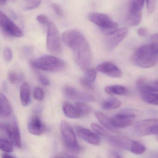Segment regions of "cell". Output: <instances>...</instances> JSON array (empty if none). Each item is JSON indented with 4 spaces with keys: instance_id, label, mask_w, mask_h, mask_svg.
Instances as JSON below:
<instances>
[{
    "instance_id": "d6986e66",
    "label": "cell",
    "mask_w": 158,
    "mask_h": 158,
    "mask_svg": "<svg viewBox=\"0 0 158 158\" xmlns=\"http://www.w3.org/2000/svg\"><path fill=\"white\" fill-rule=\"evenodd\" d=\"M0 98L1 116L2 117H9L12 112L11 104L8 99L2 93H1Z\"/></svg>"
},
{
    "instance_id": "b9f144b4",
    "label": "cell",
    "mask_w": 158,
    "mask_h": 158,
    "mask_svg": "<svg viewBox=\"0 0 158 158\" xmlns=\"http://www.w3.org/2000/svg\"><path fill=\"white\" fill-rule=\"evenodd\" d=\"M109 155V158H121L120 155L114 151L110 152Z\"/></svg>"
},
{
    "instance_id": "7bdbcfd3",
    "label": "cell",
    "mask_w": 158,
    "mask_h": 158,
    "mask_svg": "<svg viewBox=\"0 0 158 158\" xmlns=\"http://www.w3.org/2000/svg\"><path fill=\"white\" fill-rule=\"evenodd\" d=\"M2 158H15L13 156L10 155V154H6V153H3L2 156Z\"/></svg>"
},
{
    "instance_id": "3957f363",
    "label": "cell",
    "mask_w": 158,
    "mask_h": 158,
    "mask_svg": "<svg viewBox=\"0 0 158 158\" xmlns=\"http://www.w3.org/2000/svg\"><path fill=\"white\" fill-rule=\"evenodd\" d=\"M30 64L38 70L48 72H59L65 67V63L63 60L55 56L48 55L32 60Z\"/></svg>"
},
{
    "instance_id": "8992f818",
    "label": "cell",
    "mask_w": 158,
    "mask_h": 158,
    "mask_svg": "<svg viewBox=\"0 0 158 158\" xmlns=\"http://www.w3.org/2000/svg\"><path fill=\"white\" fill-rule=\"evenodd\" d=\"M1 131L10 140L15 146L18 148H22V138L18 122L15 117L14 118L13 124L3 123L1 125Z\"/></svg>"
},
{
    "instance_id": "d4e9b609",
    "label": "cell",
    "mask_w": 158,
    "mask_h": 158,
    "mask_svg": "<svg viewBox=\"0 0 158 158\" xmlns=\"http://www.w3.org/2000/svg\"><path fill=\"white\" fill-rule=\"evenodd\" d=\"M129 150L134 154L140 155L144 153L146 151V148L139 142L135 140H132Z\"/></svg>"
},
{
    "instance_id": "5b68a950",
    "label": "cell",
    "mask_w": 158,
    "mask_h": 158,
    "mask_svg": "<svg viewBox=\"0 0 158 158\" xmlns=\"http://www.w3.org/2000/svg\"><path fill=\"white\" fill-rule=\"evenodd\" d=\"M47 48L53 54H58L61 51V42L59 31L55 24L49 22L48 24Z\"/></svg>"
},
{
    "instance_id": "52a82bcc",
    "label": "cell",
    "mask_w": 158,
    "mask_h": 158,
    "mask_svg": "<svg viewBox=\"0 0 158 158\" xmlns=\"http://www.w3.org/2000/svg\"><path fill=\"white\" fill-rule=\"evenodd\" d=\"M134 131L139 136L158 135V119H150L139 121L135 125Z\"/></svg>"
},
{
    "instance_id": "9c48e42d",
    "label": "cell",
    "mask_w": 158,
    "mask_h": 158,
    "mask_svg": "<svg viewBox=\"0 0 158 158\" xmlns=\"http://www.w3.org/2000/svg\"><path fill=\"white\" fill-rule=\"evenodd\" d=\"M0 26L2 30L8 35L21 37L23 35V31L2 12H0Z\"/></svg>"
},
{
    "instance_id": "7a4b0ae2",
    "label": "cell",
    "mask_w": 158,
    "mask_h": 158,
    "mask_svg": "<svg viewBox=\"0 0 158 158\" xmlns=\"http://www.w3.org/2000/svg\"><path fill=\"white\" fill-rule=\"evenodd\" d=\"M132 61L135 65L140 68H149L157 64L158 58L149 44L136 48L132 54Z\"/></svg>"
},
{
    "instance_id": "30bf717a",
    "label": "cell",
    "mask_w": 158,
    "mask_h": 158,
    "mask_svg": "<svg viewBox=\"0 0 158 158\" xmlns=\"http://www.w3.org/2000/svg\"><path fill=\"white\" fill-rule=\"evenodd\" d=\"M63 92L68 98L80 102H91L95 101V98L91 94L77 90L71 86H65L63 89Z\"/></svg>"
},
{
    "instance_id": "603a6c76",
    "label": "cell",
    "mask_w": 158,
    "mask_h": 158,
    "mask_svg": "<svg viewBox=\"0 0 158 158\" xmlns=\"http://www.w3.org/2000/svg\"><path fill=\"white\" fill-rule=\"evenodd\" d=\"M105 91L107 94L110 95H126L127 94V89L123 86L114 85L108 86L105 88Z\"/></svg>"
},
{
    "instance_id": "277c9868",
    "label": "cell",
    "mask_w": 158,
    "mask_h": 158,
    "mask_svg": "<svg viewBox=\"0 0 158 158\" xmlns=\"http://www.w3.org/2000/svg\"><path fill=\"white\" fill-rule=\"evenodd\" d=\"M60 130L66 148L73 153L80 152L81 146L77 142L75 134L70 123L65 120L62 121Z\"/></svg>"
},
{
    "instance_id": "ac0fdd59",
    "label": "cell",
    "mask_w": 158,
    "mask_h": 158,
    "mask_svg": "<svg viewBox=\"0 0 158 158\" xmlns=\"http://www.w3.org/2000/svg\"><path fill=\"white\" fill-rule=\"evenodd\" d=\"M95 114V116L100 123L105 128H107L109 131H111L115 134L119 133L118 130L112 124L111 119H110L107 115L99 111L96 112Z\"/></svg>"
},
{
    "instance_id": "6da1fadb",
    "label": "cell",
    "mask_w": 158,
    "mask_h": 158,
    "mask_svg": "<svg viewBox=\"0 0 158 158\" xmlns=\"http://www.w3.org/2000/svg\"><path fill=\"white\" fill-rule=\"evenodd\" d=\"M64 43L73 52L75 61L83 71L89 69L92 60L91 49L85 37L79 31L68 30L62 35Z\"/></svg>"
},
{
    "instance_id": "7c38bea8",
    "label": "cell",
    "mask_w": 158,
    "mask_h": 158,
    "mask_svg": "<svg viewBox=\"0 0 158 158\" xmlns=\"http://www.w3.org/2000/svg\"><path fill=\"white\" fill-rule=\"evenodd\" d=\"M135 115L132 114H119L111 119L112 124L115 128H126L133 123Z\"/></svg>"
},
{
    "instance_id": "ffe728a7",
    "label": "cell",
    "mask_w": 158,
    "mask_h": 158,
    "mask_svg": "<svg viewBox=\"0 0 158 158\" xmlns=\"http://www.w3.org/2000/svg\"><path fill=\"white\" fill-rule=\"evenodd\" d=\"M20 98L21 102L23 106H27L31 100V91L30 86L27 82L22 84L20 87Z\"/></svg>"
},
{
    "instance_id": "7dc6e473",
    "label": "cell",
    "mask_w": 158,
    "mask_h": 158,
    "mask_svg": "<svg viewBox=\"0 0 158 158\" xmlns=\"http://www.w3.org/2000/svg\"><path fill=\"white\" fill-rule=\"evenodd\" d=\"M53 158H64L63 155H57V156H54Z\"/></svg>"
},
{
    "instance_id": "cb8c5ba5",
    "label": "cell",
    "mask_w": 158,
    "mask_h": 158,
    "mask_svg": "<svg viewBox=\"0 0 158 158\" xmlns=\"http://www.w3.org/2000/svg\"><path fill=\"white\" fill-rule=\"evenodd\" d=\"M121 102L115 98H110L104 101L102 103V108L106 110H114L120 107Z\"/></svg>"
},
{
    "instance_id": "f546056e",
    "label": "cell",
    "mask_w": 158,
    "mask_h": 158,
    "mask_svg": "<svg viewBox=\"0 0 158 158\" xmlns=\"http://www.w3.org/2000/svg\"><path fill=\"white\" fill-rule=\"evenodd\" d=\"M12 143L7 139L1 138L0 139V148L2 151L11 152L14 151Z\"/></svg>"
},
{
    "instance_id": "5bb4252c",
    "label": "cell",
    "mask_w": 158,
    "mask_h": 158,
    "mask_svg": "<svg viewBox=\"0 0 158 158\" xmlns=\"http://www.w3.org/2000/svg\"><path fill=\"white\" fill-rule=\"evenodd\" d=\"M76 128L78 135L86 142L94 146L100 144V138L97 133L81 127L77 126Z\"/></svg>"
},
{
    "instance_id": "d590c367",
    "label": "cell",
    "mask_w": 158,
    "mask_h": 158,
    "mask_svg": "<svg viewBox=\"0 0 158 158\" xmlns=\"http://www.w3.org/2000/svg\"><path fill=\"white\" fill-rule=\"evenodd\" d=\"M3 56L4 60L7 63H9L13 59V53L10 48H6L3 51Z\"/></svg>"
},
{
    "instance_id": "44dd1931",
    "label": "cell",
    "mask_w": 158,
    "mask_h": 158,
    "mask_svg": "<svg viewBox=\"0 0 158 158\" xmlns=\"http://www.w3.org/2000/svg\"><path fill=\"white\" fill-rule=\"evenodd\" d=\"M62 110L64 115L70 119H77L81 116L76 107L69 102H64L63 103Z\"/></svg>"
},
{
    "instance_id": "4dcf8cb0",
    "label": "cell",
    "mask_w": 158,
    "mask_h": 158,
    "mask_svg": "<svg viewBox=\"0 0 158 158\" xmlns=\"http://www.w3.org/2000/svg\"><path fill=\"white\" fill-rule=\"evenodd\" d=\"M91 127L98 135H100L102 136L110 137V133L99 125L97 123H92L91 124Z\"/></svg>"
},
{
    "instance_id": "c3c4849f",
    "label": "cell",
    "mask_w": 158,
    "mask_h": 158,
    "mask_svg": "<svg viewBox=\"0 0 158 158\" xmlns=\"http://www.w3.org/2000/svg\"><path fill=\"white\" fill-rule=\"evenodd\" d=\"M156 139H157V141H158V135H157V137H156Z\"/></svg>"
},
{
    "instance_id": "8fae6325",
    "label": "cell",
    "mask_w": 158,
    "mask_h": 158,
    "mask_svg": "<svg viewBox=\"0 0 158 158\" xmlns=\"http://www.w3.org/2000/svg\"><path fill=\"white\" fill-rule=\"evenodd\" d=\"M88 18L90 22L100 27L102 31L106 30L114 23L107 15L99 13H91L89 15Z\"/></svg>"
},
{
    "instance_id": "484cf974",
    "label": "cell",
    "mask_w": 158,
    "mask_h": 158,
    "mask_svg": "<svg viewBox=\"0 0 158 158\" xmlns=\"http://www.w3.org/2000/svg\"><path fill=\"white\" fill-rule=\"evenodd\" d=\"M76 107L81 115H87L92 112V108L85 103L78 102L76 103Z\"/></svg>"
},
{
    "instance_id": "f6af8a7d",
    "label": "cell",
    "mask_w": 158,
    "mask_h": 158,
    "mask_svg": "<svg viewBox=\"0 0 158 158\" xmlns=\"http://www.w3.org/2000/svg\"><path fill=\"white\" fill-rule=\"evenodd\" d=\"M24 52L26 54H29L31 52V49H30V48L26 47L25 48H24Z\"/></svg>"
},
{
    "instance_id": "9a60e30c",
    "label": "cell",
    "mask_w": 158,
    "mask_h": 158,
    "mask_svg": "<svg viewBox=\"0 0 158 158\" xmlns=\"http://www.w3.org/2000/svg\"><path fill=\"white\" fill-rule=\"evenodd\" d=\"M97 70L110 77L113 78H119L123 75L121 69L110 62H105L99 64L97 66Z\"/></svg>"
},
{
    "instance_id": "d6a6232c",
    "label": "cell",
    "mask_w": 158,
    "mask_h": 158,
    "mask_svg": "<svg viewBox=\"0 0 158 158\" xmlns=\"http://www.w3.org/2000/svg\"><path fill=\"white\" fill-rule=\"evenodd\" d=\"M34 96L37 100L42 101L44 99L45 94L42 89L39 87H36L34 89Z\"/></svg>"
},
{
    "instance_id": "60d3db41",
    "label": "cell",
    "mask_w": 158,
    "mask_h": 158,
    "mask_svg": "<svg viewBox=\"0 0 158 158\" xmlns=\"http://www.w3.org/2000/svg\"><path fill=\"white\" fill-rule=\"evenodd\" d=\"M139 35L141 37H145L148 35V30L145 28H140L138 30Z\"/></svg>"
},
{
    "instance_id": "74e56055",
    "label": "cell",
    "mask_w": 158,
    "mask_h": 158,
    "mask_svg": "<svg viewBox=\"0 0 158 158\" xmlns=\"http://www.w3.org/2000/svg\"><path fill=\"white\" fill-rule=\"evenodd\" d=\"M52 9H53V11L55 12V13L58 15V16H62L63 15V12L61 8L60 7L59 5L56 3H52Z\"/></svg>"
},
{
    "instance_id": "ee69618b",
    "label": "cell",
    "mask_w": 158,
    "mask_h": 158,
    "mask_svg": "<svg viewBox=\"0 0 158 158\" xmlns=\"http://www.w3.org/2000/svg\"><path fill=\"white\" fill-rule=\"evenodd\" d=\"M64 157V158H78L77 157H75V156H73V155H69V154H65V153H64L63 154Z\"/></svg>"
},
{
    "instance_id": "e0dca14e",
    "label": "cell",
    "mask_w": 158,
    "mask_h": 158,
    "mask_svg": "<svg viewBox=\"0 0 158 158\" xmlns=\"http://www.w3.org/2000/svg\"><path fill=\"white\" fill-rule=\"evenodd\" d=\"M128 33V29L127 27H122L119 29L107 41V46L108 48L110 50L113 49L125 38Z\"/></svg>"
},
{
    "instance_id": "7402d4cb",
    "label": "cell",
    "mask_w": 158,
    "mask_h": 158,
    "mask_svg": "<svg viewBox=\"0 0 158 158\" xmlns=\"http://www.w3.org/2000/svg\"><path fill=\"white\" fill-rule=\"evenodd\" d=\"M110 142L111 145L120 148L129 149L130 148L131 141L129 139H126L122 138L116 137L111 136L109 137Z\"/></svg>"
},
{
    "instance_id": "1f68e13d",
    "label": "cell",
    "mask_w": 158,
    "mask_h": 158,
    "mask_svg": "<svg viewBox=\"0 0 158 158\" xmlns=\"http://www.w3.org/2000/svg\"><path fill=\"white\" fill-rule=\"evenodd\" d=\"M40 3V1H27L24 3L23 9L25 10H33L38 7Z\"/></svg>"
},
{
    "instance_id": "ab89813d",
    "label": "cell",
    "mask_w": 158,
    "mask_h": 158,
    "mask_svg": "<svg viewBox=\"0 0 158 158\" xmlns=\"http://www.w3.org/2000/svg\"><path fill=\"white\" fill-rule=\"evenodd\" d=\"M37 20L41 24H47L48 23L49 21L48 20V18L44 15H39L38 16H37Z\"/></svg>"
},
{
    "instance_id": "e575fe53",
    "label": "cell",
    "mask_w": 158,
    "mask_h": 158,
    "mask_svg": "<svg viewBox=\"0 0 158 158\" xmlns=\"http://www.w3.org/2000/svg\"><path fill=\"white\" fill-rule=\"evenodd\" d=\"M146 7L148 13L151 14L155 10L156 1L155 0H150L146 2Z\"/></svg>"
},
{
    "instance_id": "8d00e7d4",
    "label": "cell",
    "mask_w": 158,
    "mask_h": 158,
    "mask_svg": "<svg viewBox=\"0 0 158 158\" xmlns=\"http://www.w3.org/2000/svg\"><path fill=\"white\" fill-rule=\"evenodd\" d=\"M80 83L81 86L85 88L86 89H89V90H93L94 89V85L90 84L88 82L86 81L83 77H81L80 79Z\"/></svg>"
},
{
    "instance_id": "2e32d148",
    "label": "cell",
    "mask_w": 158,
    "mask_h": 158,
    "mask_svg": "<svg viewBox=\"0 0 158 158\" xmlns=\"http://www.w3.org/2000/svg\"><path fill=\"white\" fill-rule=\"evenodd\" d=\"M29 133L35 135H41L46 131V127L43 121L38 116L32 117L27 124Z\"/></svg>"
},
{
    "instance_id": "f1b7e54d",
    "label": "cell",
    "mask_w": 158,
    "mask_h": 158,
    "mask_svg": "<svg viewBox=\"0 0 158 158\" xmlns=\"http://www.w3.org/2000/svg\"><path fill=\"white\" fill-rule=\"evenodd\" d=\"M8 79L11 84H17L23 81L24 78L22 74L14 71H11L8 74Z\"/></svg>"
},
{
    "instance_id": "f35d334b",
    "label": "cell",
    "mask_w": 158,
    "mask_h": 158,
    "mask_svg": "<svg viewBox=\"0 0 158 158\" xmlns=\"http://www.w3.org/2000/svg\"><path fill=\"white\" fill-rule=\"evenodd\" d=\"M39 81L43 85L48 86L50 85V81L49 79L43 75L39 74L38 76Z\"/></svg>"
},
{
    "instance_id": "681fc988",
    "label": "cell",
    "mask_w": 158,
    "mask_h": 158,
    "mask_svg": "<svg viewBox=\"0 0 158 158\" xmlns=\"http://www.w3.org/2000/svg\"><path fill=\"white\" fill-rule=\"evenodd\" d=\"M157 57H158V52H157Z\"/></svg>"
},
{
    "instance_id": "4fadbf2b",
    "label": "cell",
    "mask_w": 158,
    "mask_h": 158,
    "mask_svg": "<svg viewBox=\"0 0 158 158\" xmlns=\"http://www.w3.org/2000/svg\"><path fill=\"white\" fill-rule=\"evenodd\" d=\"M136 86L142 95L158 92V81H150L144 77L139 78L137 81Z\"/></svg>"
},
{
    "instance_id": "bcb514c9",
    "label": "cell",
    "mask_w": 158,
    "mask_h": 158,
    "mask_svg": "<svg viewBox=\"0 0 158 158\" xmlns=\"http://www.w3.org/2000/svg\"><path fill=\"white\" fill-rule=\"evenodd\" d=\"M7 2L6 1H1L0 2V6H2L5 5L7 3Z\"/></svg>"
},
{
    "instance_id": "ba28073f",
    "label": "cell",
    "mask_w": 158,
    "mask_h": 158,
    "mask_svg": "<svg viewBox=\"0 0 158 158\" xmlns=\"http://www.w3.org/2000/svg\"><path fill=\"white\" fill-rule=\"evenodd\" d=\"M144 1H131L127 17V22L129 25L136 27L140 24L142 20L141 10L144 6Z\"/></svg>"
},
{
    "instance_id": "836d02e7",
    "label": "cell",
    "mask_w": 158,
    "mask_h": 158,
    "mask_svg": "<svg viewBox=\"0 0 158 158\" xmlns=\"http://www.w3.org/2000/svg\"><path fill=\"white\" fill-rule=\"evenodd\" d=\"M150 45L157 54L158 52V33H156L152 36Z\"/></svg>"
},
{
    "instance_id": "83f0119b",
    "label": "cell",
    "mask_w": 158,
    "mask_h": 158,
    "mask_svg": "<svg viewBox=\"0 0 158 158\" xmlns=\"http://www.w3.org/2000/svg\"><path fill=\"white\" fill-rule=\"evenodd\" d=\"M97 76V72L96 69L90 68L87 70L83 78L87 82L91 84H94Z\"/></svg>"
},
{
    "instance_id": "4316f807",
    "label": "cell",
    "mask_w": 158,
    "mask_h": 158,
    "mask_svg": "<svg viewBox=\"0 0 158 158\" xmlns=\"http://www.w3.org/2000/svg\"><path fill=\"white\" fill-rule=\"evenodd\" d=\"M142 98L143 101L149 104L158 105V93H151L143 94Z\"/></svg>"
}]
</instances>
